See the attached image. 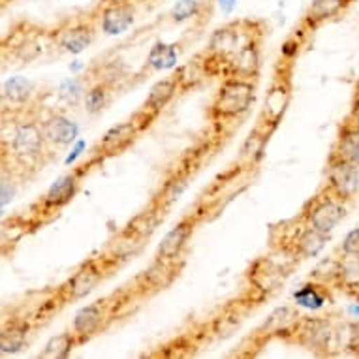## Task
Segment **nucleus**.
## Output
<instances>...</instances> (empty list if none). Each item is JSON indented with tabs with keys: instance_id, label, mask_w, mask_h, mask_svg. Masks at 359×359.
<instances>
[{
	"instance_id": "obj_14",
	"label": "nucleus",
	"mask_w": 359,
	"mask_h": 359,
	"mask_svg": "<svg viewBox=\"0 0 359 359\" xmlns=\"http://www.w3.org/2000/svg\"><path fill=\"white\" fill-rule=\"evenodd\" d=\"M196 226H198V218L196 217H184L181 222L177 224L173 230L165 233L162 243L158 245L156 250V258L162 259H179L183 254L184 247L189 245L190 237L194 236Z\"/></svg>"
},
{
	"instance_id": "obj_12",
	"label": "nucleus",
	"mask_w": 359,
	"mask_h": 359,
	"mask_svg": "<svg viewBox=\"0 0 359 359\" xmlns=\"http://www.w3.org/2000/svg\"><path fill=\"white\" fill-rule=\"evenodd\" d=\"M111 316V305L107 299H98L90 305L83 306L81 311H77L72 331L76 333L79 342H87L90 337H95L98 331L106 325V322Z\"/></svg>"
},
{
	"instance_id": "obj_20",
	"label": "nucleus",
	"mask_w": 359,
	"mask_h": 359,
	"mask_svg": "<svg viewBox=\"0 0 359 359\" xmlns=\"http://www.w3.org/2000/svg\"><path fill=\"white\" fill-rule=\"evenodd\" d=\"M32 83L23 77H13L2 88V106L4 109H23L27 107L29 100L32 98Z\"/></svg>"
},
{
	"instance_id": "obj_27",
	"label": "nucleus",
	"mask_w": 359,
	"mask_h": 359,
	"mask_svg": "<svg viewBox=\"0 0 359 359\" xmlns=\"http://www.w3.org/2000/svg\"><path fill=\"white\" fill-rule=\"evenodd\" d=\"M294 299L297 305L316 311V309H322V306L327 303V299H330V294H327V288H325V286H322V284L309 283V284H305V286H303L299 292H295Z\"/></svg>"
},
{
	"instance_id": "obj_13",
	"label": "nucleus",
	"mask_w": 359,
	"mask_h": 359,
	"mask_svg": "<svg viewBox=\"0 0 359 359\" xmlns=\"http://www.w3.org/2000/svg\"><path fill=\"white\" fill-rule=\"evenodd\" d=\"M134 21H136V8L128 0L106 2L98 18L102 32L107 36L123 34L124 30H128L134 25Z\"/></svg>"
},
{
	"instance_id": "obj_3",
	"label": "nucleus",
	"mask_w": 359,
	"mask_h": 359,
	"mask_svg": "<svg viewBox=\"0 0 359 359\" xmlns=\"http://www.w3.org/2000/svg\"><path fill=\"white\" fill-rule=\"evenodd\" d=\"M256 98V83L248 77H226L218 87L217 95L211 102L212 121H231L243 117L250 109Z\"/></svg>"
},
{
	"instance_id": "obj_7",
	"label": "nucleus",
	"mask_w": 359,
	"mask_h": 359,
	"mask_svg": "<svg viewBox=\"0 0 359 359\" xmlns=\"http://www.w3.org/2000/svg\"><path fill=\"white\" fill-rule=\"evenodd\" d=\"M325 233H320L314 228H311L309 224H305L301 218H297V224H295L292 231L288 236L280 237V250L283 252H288L292 258H312L324 248L325 241H327Z\"/></svg>"
},
{
	"instance_id": "obj_24",
	"label": "nucleus",
	"mask_w": 359,
	"mask_h": 359,
	"mask_svg": "<svg viewBox=\"0 0 359 359\" xmlns=\"http://www.w3.org/2000/svg\"><path fill=\"white\" fill-rule=\"evenodd\" d=\"M177 271H179L177 259L156 258V262L149 267L147 271L143 273V277H145L151 288L160 290L171 284V280L177 277Z\"/></svg>"
},
{
	"instance_id": "obj_2",
	"label": "nucleus",
	"mask_w": 359,
	"mask_h": 359,
	"mask_svg": "<svg viewBox=\"0 0 359 359\" xmlns=\"http://www.w3.org/2000/svg\"><path fill=\"white\" fill-rule=\"evenodd\" d=\"M259 41H262V30L252 21H236L218 29L211 36L209 48L203 53L211 76H217L220 72H224L226 77L230 76L231 66L236 65V60L250 46H256Z\"/></svg>"
},
{
	"instance_id": "obj_31",
	"label": "nucleus",
	"mask_w": 359,
	"mask_h": 359,
	"mask_svg": "<svg viewBox=\"0 0 359 359\" xmlns=\"http://www.w3.org/2000/svg\"><path fill=\"white\" fill-rule=\"evenodd\" d=\"M348 350H352L353 353H359V324L353 325L352 333L348 337Z\"/></svg>"
},
{
	"instance_id": "obj_17",
	"label": "nucleus",
	"mask_w": 359,
	"mask_h": 359,
	"mask_svg": "<svg viewBox=\"0 0 359 359\" xmlns=\"http://www.w3.org/2000/svg\"><path fill=\"white\" fill-rule=\"evenodd\" d=\"M102 269L96 265V262H88L62 286L60 294L65 295L66 301L83 299L85 295H88L95 286L102 280Z\"/></svg>"
},
{
	"instance_id": "obj_25",
	"label": "nucleus",
	"mask_w": 359,
	"mask_h": 359,
	"mask_svg": "<svg viewBox=\"0 0 359 359\" xmlns=\"http://www.w3.org/2000/svg\"><path fill=\"white\" fill-rule=\"evenodd\" d=\"M113 87L111 83L102 79V81H96L95 85H90L88 90L85 93V109L90 115H98L107 107V104L111 102Z\"/></svg>"
},
{
	"instance_id": "obj_10",
	"label": "nucleus",
	"mask_w": 359,
	"mask_h": 359,
	"mask_svg": "<svg viewBox=\"0 0 359 359\" xmlns=\"http://www.w3.org/2000/svg\"><path fill=\"white\" fill-rule=\"evenodd\" d=\"M288 335L294 337L295 342H299L309 350L327 352L331 339L335 337V330L327 318H299Z\"/></svg>"
},
{
	"instance_id": "obj_15",
	"label": "nucleus",
	"mask_w": 359,
	"mask_h": 359,
	"mask_svg": "<svg viewBox=\"0 0 359 359\" xmlns=\"http://www.w3.org/2000/svg\"><path fill=\"white\" fill-rule=\"evenodd\" d=\"M330 154L359 164V118L352 115L344 117V121L339 124L335 143Z\"/></svg>"
},
{
	"instance_id": "obj_5",
	"label": "nucleus",
	"mask_w": 359,
	"mask_h": 359,
	"mask_svg": "<svg viewBox=\"0 0 359 359\" xmlns=\"http://www.w3.org/2000/svg\"><path fill=\"white\" fill-rule=\"evenodd\" d=\"M290 100H292V72L283 62L275 72L269 90L265 95L264 109L259 115V126L271 130V132L277 128L288 109Z\"/></svg>"
},
{
	"instance_id": "obj_8",
	"label": "nucleus",
	"mask_w": 359,
	"mask_h": 359,
	"mask_svg": "<svg viewBox=\"0 0 359 359\" xmlns=\"http://www.w3.org/2000/svg\"><path fill=\"white\" fill-rule=\"evenodd\" d=\"M100 158H93L88 164L79 165L77 170L70 171V173H66L59 179V181H55L51 184V189L46 192V196L40 200V207L43 212H59L60 209L65 205H68L72 200H74V196L77 194V190H79V184H81V179L85 177V171H88L90 165H95Z\"/></svg>"
},
{
	"instance_id": "obj_26",
	"label": "nucleus",
	"mask_w": 359,
	"mask_h": 359,
	"mask_svg": "<svg viewBox=\"0 0 359 359\" xmlns=\"http://www.w3.org/2000/svg\"><path fill=\"white\" fill-rule=\"evenodd\" d=\"M81 342L77 339V335L74 331H66V333H60V335L49 339L48 344L43 346V350L40 352V358L43 359H60L70 355V352L76 346H79Z\"/></svg>"
},
{
	"instance_id": "obj_1",
	"label": "nucleus",
	"mask_w": 359,
	"mask_h": 359,
	"mask_svg": "<svg viewBox=\"0 0 359 359\" xmlns=\"http://www.w3.org/2000/svg\"><path fill=\"white\" fill-rule=\"evenodd\" d=\"M53 149L43 136L38 117H18L10 136L2 137V164L10 165L21 177H29L46 164Z\"/></svg>"
},
{
	"instance_id": "obj_28",
	"label": "nucleus",
	"mask_w": 359,
	"mask_h": 359,
	"mask_svg": "<svg viewBox=\"0 0 359 359\" xmlns=\"http://www.w3.org/2000/svg\"><path fill=\"white\" fill-rule=\"evenodd\" d=\"M29 335V325L21 324V322H13V324L6 325L2 330V337H0V346H2V353L18 352L21 350Z\"/></svg>"
},
{
	"instance_id": "obj_6",
	"label": "nucleus",
	"mask_w": 359,
	"mask_h": 359,
	"mask_svg": "<svg viewBox=\"0 0 359 359\" xmlns=\"http://www.w3.org/2000/svg\"><path fill=\"white\" fill-rule=\"evenodd\" d=\"M324 189L346 203L352 201L359 192V164L330 154L327 168H325Z\"/></svg>"
},
{
	"instance_id": "obj_30",
	"label": "nucleus",
	"mask_w": 359,
	"mask_h": 359,
	"mask_svg": "<svg viewBox=\"0 0 359 359\" xmlns=\"http://www.w3.org/2000/svg\"><path fill=\"white\" fill-rule=\"evenodd\" d=\"M341 250H342V254H346V256L359 258V228L352 230L346 237H344Z\"/></svg>"
},
{
	"instance_id": "obj_23",
	"label": "nucleus",
	"mask_w": 359,
	"mask_h": 359,
	"mask_svg": "<svg viewBox=\"0 0 359 359\" xmlns=\"http://www.w3.org/2000/svg\"><path fill=\"white\" fill-rule=\"evenodd\" d=\"M269 136H271V130L264 128V126H258L254 128L250 134H248L247 142L241 149V156H239V164L241 165H254L258 162V158L264 154V149L269 142Z\"/></svg>"
},
{
	"instance_id": "obj_11",
	"label": "nucleus",
	"mask_w": 359,
	"mask_h": 359,
	"mask_svg": "<svg viewBox=\"0 0 359 359\" xmlns=\"http://www.w3.org/2000/svg\"><path fill=\"white\" fill-rule=\"evenodd\" d=\"M96 27L93 19H74L55 32V43L62 51L77 55L95 41Z\"/></svg>"
},
{
	"instance_id": "obj_19",
	"label": "nucleus",
	"mask_w": 359,
	"mask_h": 359,
	"mask_svg": "<svg viewBox=\"0 0 359 359\" xmlns=\"http://www.w3.org/2000/svg\"><path fill=\"white\" fill-rule=\"evenodd\" d=\"M177 90H181V87H179V79H177L175 74L170 77H165V79H160V81L154 83L153 88L149 90V96L147 100H145V104H143V107H145L147 111L158 115V113L173 100V96L177 95Z\"/></svg>"
},
{
	"instance_id": "obj_29",
	"label": "nucleus",
	"mask_w": 359,
	"mask_h": 359,
	"mask_svg": "<svg viewBox=\"0 0 359 359\" xmlns=\"http://www.w3.org/2000/svg\"><path fill=\"white\" fill-rule=\"evenodd\" d=\"M198 12H200V2L198 0H181L171 10V18H173V21H184V19L198 15Z\"/></svg>"
},
{
	"instance_id": "obj_18",
	"label": "nucleus",
	"mask_w": 359,
	"mask_h": 359,
	"mask_svg": "<svg viewBox=\"0 0 359 359\" xmlns=\"http://www.w3.org/2000/svg\"><path fill=\"white\" fill-rule=\"evenodd\" d=\"M353 0H312L311 6L306 8L303 25L306 30L318 29L320 25L327 23L331 19H335L339 13L346 10Z\"/></svg>"
},
{
	"instance_id": "obj_9",
	"label": "nucleus",
	"mask_w": 359,
	"mask_h": 359,
	"mask_svg": "<svg viewBox=\"0 0 359 359\" xmlns=\"http://www.w3.org/2000/svg\"><path fill=\"white\" fill-rule=\"evenodd\" d=\"M145 126L142 124V121L134 115L130 121H124V123L113 126L104 134V137L98 143V147L95 151L96 158H106V156H113V154H118L126 151V149L136 142L140 134H142Z\"/></svg>"
},
{
	"instance_id": "obj_32",
	"label": "nucleus",
	"mask_w": 359,
	"mask_h": 359,
	"mask_svg": "<svg viewBox=\"0 0 359 359\" xmlns=\"http://www.w3.org/2000/svg\"><path fill=\"white\" fill-rule=\"evenodd\" d=\"M348 115L359 118V81L355 83V88H353L352 104H350V113H348Z\"/></svg>"
},
{
	"instance_id": "obj_16",
	"label": "nucleus",
	"mask_w": 359,
	"mask_h": 359,
	"mask_svg": "<svg viewBox=\"0 0 359 359\" xmlns=\"http://www.w3.org/2000/svg\"><path fill=\"white\" fill-rule=\"evenodd\" d=\"M43 136L51 149L68 147L77 136V126L74 121L62 113H49L48 117L40 118Z\"/></svg>"
},
{
	"instance_id": "obj_21",
	"label": "nucleus",
	"mask_w": 359,
	"mask_h": 359,
	"mask_svg": "<svg viewBox=\"0 0 359 359\" xmlns=\"http://www.w3.org/2000/svg\"><path fill=\"white\" fill-rule=\"evenodd\" d=\"M284 280V273L275 267L271 262L259 259L258 264L250 269V283L256 286V290L262 292H273Z\"/></svg>"
},
{
	"instance_id": "obj_22",
	"label": "nucleus",
	"mask_w": 359,
	"mask_h": 359,
	"mask_svg": "<svg viewBox=\"0 0 359 359\" xmlns=\"http://www.w3.org/2000/svg\"><path fill=\"white\" fill-rule=\"evenodd\" d=\"M175 76L177 79H179V87H181V90L196 87L198 83H201L205 77L211 76V70H209V65H207L205 55H198V57H194L190 62L181 66V68L175 72Z\"/></svg>"
},
{
	"instance_id": "obj_4",
	"label": "nucleus",
	"mask_w": 359,
	"mask_h": 359,
	"mask_svg": "<svg viewBox=\"0 0 359 359\" xmlns=\"http://www.w3.org/2000/svg\"><path fill=\"white\" fill-rule=\"evenodd\" d=\"M346 217V201L339 200L330 190L322 189L318 194L306 201L299 218L320 233L330 236Z\"/></svg>"
}]
</instances>
